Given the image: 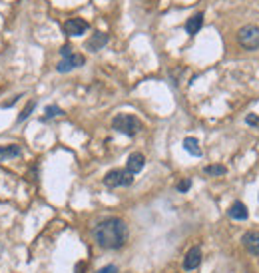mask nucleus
<instances>
[{"label": "nucleus", "instance_id": "obj_18", "mask_svg": "<svg viewBox=\"0 0 259 273\" xmlns=\"http://www.w3.org/2000/svg\"><path fill=\"white\" fill-rule=\"evenodd\" d=\"M190 188H192V180H188V178H186V180H182V182L178 184V192H182V194H184V192H188Z\"/></svg>", "mask_w": 259, "mask_h": 273}, {"label": "nucleus", "instance_id": "obj_23", "mask_svg": "<svg viewBox=\"0 0 259 273\" xmlns=\"http://www.w3.org/2000/svg\"><path fill=\"white\" fill-rule=\"evenodd\" d=\"M84 267H86V263H84V261H82V263H78V265H76V273H82V271H84Z\"/></svg>", "mask_w": 259, "mask_h": 273}, {"label": "nucleus", "instance_id": "obj_2", "mask_svg": "<svg viewBox=\"0 0 259 273\" xmlns=\"http://www.w3.org/2000/svg\"><path fill=\"white\" fill-rule=\"evenodd\" d=\"M112 128H114L116 132L128 136V138H134V136L144 128V124H142L140 118L134 116V114H118V116H114V120H112Z\"/></svg>", "mask_w": 259, "mask_h": 273}, {"label": "nucleus", "instance_id": "obj_13", "mask_svg": "<svg viewBox=\"0 0 259 273\" xmlns=\"http://www.w3.org/2000/svg\"><path fill=\"white\" fill-rule=\"evenodd\" d=\"M227 215L235 221H243V219H247V207L241 202H233L231 207L227 209Z\"/></svg>", "mask_w": 259, "mask_h": 273}, {"label": "nucleus", "instance_id": "obj_7", "mask_svg": "<svg viewBox=\"0 0 259 273\" xmlns=\"http://www.w3.org/2000/svg\"><path fill=\"white\" fill-rule=\"evenodd\" d=\"M108 40H110V36L106 34V32H94L88 40H86V50H90V52H98V50H102L106 44H108Z\"/></svg>", "mask_w": 259, "mask_h": 273}, {"label": "nucleus", "instance_id": "obj_21", "mask_svg": "<svg viewBox=\"0 0 259 273\" xmlns=\"http://www.w3.org/2000/svg\"><path fill=\"white\" fill-rule=\"evenodd\" d=\"M245 122H247L249 126H257V124H259V118H257L255 114H249V116L245 118Z\"/></svg>", "mask_w": 259, "mask_h": 273}, {"label": "nucleus", "instance_id": "obj_10", "mask_svg": "<svg viewBox=\"0 0 259 273\" xmlns=\"http://www.w3.org/2000/svg\"><path fill=\"white\" fill-rule=\"evenodd\" d=\"M144 166H146V158H144V154L134 152V154H130V158H128L126 170H128V172H132V174L136 176V174H140V172L144 170Z\"/></svg>", "mask_w": 259, "mask_h": 273}, {"label": "nucleus", "instance_id": "obj_22", "mask_svg": "<svg viewBox=\"0 0 259 273\" xmlns=\"http://www.w3.org/2000/svg\"><path fill=\"white\" fill-rule=\"evenodd\" d=\"M20 98H22V96H14V98H12L10 102H4V104H2V108H10V106H14V104H16V102H18Z\"/></svg>", "mask_w": 259, "mask_h": 273}, {"label": "nucleus", "instance_id": "obj_4", "mask_svg": "<svg viewBox=\"0 0 259 273\" xmlns=\"http://www.w3.org/2000/svg\"><path fill=\"white\" fill-rule=\"evenodd\" d=\"M134 184V174L128 170H112L104 176L106 188H128Z\"/></svg>", "mask_w": 259, "mask_h": 273}, {"label": "nucleus", "instance_id": "obj_3", "mask_svg": "<svg viewBox=\"0 0 259 273\" xmlns=\"http://www.w3.org/2000/svg\"><path fill=\"white\" fill-rule=\"evenodd\" d=\"M237 42L245 50H257L259 48V26L255 24H245L237 30Z\"/></svg>", "mask_w": 259, "mask_h": 273}, {"label": "nucleus", "instance_id": "obj_5", "mask_svg": "<svg viewBox=\"0 0 259 273\" xmlns=\"http://www.w3.org/2000/svg\"><path fill=\"white\" fill-rule=\"evenodd\" d=\"M84 64H86L84 54H76V52H72L70 56H64V58L56 64V72L66 74V72H72V70H76V68H82Z\"/></svg>", "mask_w": 259, "mask_h": 273}, {"label": "nucleus", "instance_id": "obj_12", "mask_svg": "<svg viewBox=\"0 0 259 273\" xmlns=\"http://www.w3.org/2000/svg\"><path fill=\"white\" fill-rule=\"evenodd\" d=\"M22 156V148L18 144H10V146H0V162L6 160H14Z\"/></svg>", "mask_w": 259, "mask_h": 273}, {"label": "nucleus", "instance_id": "obj_15", "mask_svg": "<svg viewBox=\"0 0 259 273\" xmlns=\"http://www.w3.org/2000/svg\"><path fill=\"white\" fill-rule=\"evenodd\" d=\"M203 172H205L207 176H215V178H219V176H225V174H227V168L221 166V164H215V166H205Z\"/></svg>", "mask_w": 259, "mask_h": 273}, {"label": "nucleus", "instance_id": "obj_17", "mask_svg": "<svg viewBox=\"0 0 259 273\" xmlns=\"http://www.w3.org/2000/svg\"><path fill=\"white\" fill-rule=\"evenodd\" d=\"M34 108H36V102H34V100H30V102L26 104V108L22 110V114L18 116V122H24V120H26V118L32 114V110H34Z\"/></svg>", "mask_w": 259, "mask_h": 273}, {"label": "nucleus", "instance_id": "obj_19", "mask_svg": "<svg viewBox=\"0 0 259 273\" xmlns=\"http://www.w3.org/2000/svg\"><path fill=\"white\" fill-rule=\"evenodd\" d=\"M96 273H118V267H116V265H106V267L98 269Z\"/></svg>", "mask_w": 259, "mask_h": 273}, {"label": "nucleus", "instance_id": "obj_16", "mask_svg": "<svg viewBox=\"0 0 259 273\" xmlns=\"http://www.w3.org/2000/svg\"><path fill=\"white\" fill-rule=\"evenodd\" d=\"M44 118H42V122H46V120H50V118H56V116H62L64 112H62V108H58V106H48L46 110H44Z\"/></svg>", "mask_w": 259, "mask_h": 273}, {"label": "nucleus", "instance_id": "obj_14", "mask_svg": "<svg viewBox=\"0 0 259 273\" xmlns=\"http://www.w3.org/2000/svg\"><path fill=\"white\" fill-rule=\"evenodd\" d=\"M184 150L190 154V156H194V158H199L203 152H201V148H199V142H197V138H186L184 140Z\"/></svg>", "mask_w": 259, "mask_h": 273}, {"label": "nucleus", "instance_id": "obj_20", "mask_svg": "<svg viewBox=\"0 0 259 273\" xmlns=\"http://www.w3.org/2000/svg\"><path fill=\"white\" fill-rule=\"evenodd\" d=\"M72 52H74V48H72L70 44H64V46L60 48V54H62V58H64V56H70Z\"/></svg>", "mask_w": 259, "mask_h": 273}, {"label": "nucleus", "instance_id": "obj_6", "mask_svg": "<svg viewBox=\"0 0 259 273\" xmlns=\"http://www.w3.org/2000/svg\"><path fill=\"white\" fill-rule=\"evenodd\" d=\"M62 30H64L66 36H82L90 30V24L84 18H68L62 24Z\"/></svg>", "mask_w": 259, "mask_h": 273}, {"label": "nucleus", "instance_id": "obj_9", "mask_svg": "<svg viewBox=\"0 0 259 273\" xmlns=\"http://www.w3.org/2000/svg\"><path fill=\"white\" fill-rule=\"evenodd\" d=\"M199 263H201V249L195 245V247H192V249L186 253V257H184V269H186V271L197 269Z\"/></svg>", "mask_w": 259, "mask_h": 273}, {"label": "nucleus", "instance_id": "obj_8", "mask_svg": "<svg viewBox=\"0 0 259 273\" xmlns=\"http://www.w3.org/2000/svg\"><path fill=\"white\" fill-rule=\"evenodd\" d=\"M241 243H243V247H245L247 253L259 255V233H257V231H247V233H243Z\"/></svg>", "mask_w": 259, "mask_h": 273}, {"label": "nucleus", "instance_id": "obj_1", "mask_svg": "<svg viewBox=\"0 0 259 273\" xmlns=\"http://www.w3.org/2000/svg\"><path fill=\"white\" fill-rule=\"evenodd\" d=\"M92 237L102 249H120L128 241V225L120 217H108L92 229Z\"/></svg>", "mask_w": 259, "mask_h": 273}, {"label": "nucleus", "instance_id": "obj_11", "mask_svg": "<svg viewBox=\"0 0 259 273\" xmlns=\"http://www.w3.org/2000/svg\"><path fill=\"white\" fill-rule=\"evenodd\" d=\"M203 12H195L192 18H188L186 20V24H184V30L190 34V36H195L199 30H201V26H203Z\"/></svg>", "mask_w": 259, "mask_h": 273}]
</instances>
